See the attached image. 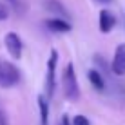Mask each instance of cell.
<instances>
[{"instance_id": "obj_1", "label": "cell", "mask_w": 125, "mask_h": 125, "mask_svg": "<svg viewBox=\"0 0 125 125\" xmlns=\"http://www.w3.org/2000/svg\"><path fill=\"white\" fill-rule=\"evenodd\" d=\"M62 87H63V94L67 100L76 102L80 98V87H78V80H76V73H74V65L71 62L65 65L62 74Z\"/></svg>"}, {"instance_id": "obj_2", "label": "cell", "mask_w": 125, "mask_h": 125, "mask_svg": "<svg viewBox=\"0 0 125 125\" xmlns=\"http://www.w3.org/2000/svg\"><path fill=\"white\" fill-rule=\"evenodd\" d=\"M20 82V71L13 63L0 60V87L9 89Z\"/></svg>"}, {"instance_id": "obj_3", "label": "cell", "mask_w": 125, "mask_h": 125, "mask_svg": "<svg viewBox=\"0 0 125 125\" xmlns=\"http://www.w3.org/2000/svg\"><path fill=\"white\" fill-rule=\"evenodd\" d=\"M56 63H58V51L53 49L47 60V76H45V89L47 96H53L54 91V73H56Z\"/></svg>"}, {"instance_id": "obj_4", "label": "cell", "mask_w": 125, "mask_h": 125, "mask_svg": "<svg viewBox=\"0 0 125 125\" xmlns=\"http://www.w3.org/2000/svg\"><path fill=\"white\" fill-rule=\"evenodd\" d=\"M6 49L15 60H20L22 51H24V44H22V40H20V36L16 33H7L6 34Z\"/></svg>"}, {"instance_id": "obj_5", "label": "cell", "mask_w": 125, "mask_h": 125, "mask_svg": "<svg viewBox=\"0 0 125 125\" xmlns=\"http://www.w3.org/2000/svg\"><path fill=\"white\" fill-rule=\"evenodd\" d=\"M111 71L116 76H123L125 74V44H120L114 51L113 63H111Z\"/></svg>"}, {"instance_id": "obj_6", "label": "cell", "mask_w": 125, "mask_h": 125, "mask_svg": "<svg viewBox=\"0 0 125 125\" xmlns=\"http://www.w3.org/2000/svg\"><path fill=\"white\" fill-rule=\"evenodd\" d=\"M45 27L53 33H69L71 31V24L65 22L63 18H47L45 20Z\"/></svg>"}, {"instance_id": "obj_7", "label": "cell", "mask_w": 125, "mask_h": 125, "mask_svg": "<svg viewBox=\"0 0 125 125\" xmlns=\"http://www.w3.org/2000/svg\"><path fill=\"white\" fill-rule=\"evenodd\" d=\"M114 15L111 11H107V9H102L100 11V16H98V24H100V31L103 34H107L113 29V25H114Z\"/></svg>"}, {"instance_id": "obj_8", "label": "cell", "mask_w": 125, "mask_h": 125, "mask_svg": "<svg viewBox=\"0 0 125 125\" xmlns=\"http://www.w3.org/2000/svg\"><path fill=\"white\" fill-rule=\"evenodd\" d=\"M45 7H47V11L53 13L54 16H60V18H65V16H67V9L58 2V0H47Z\"/></svg>"}, {"instance_id": "obj_9", "label": "cell", "mask_w": 125, "mask_h": 125, "mask_svg": "<svg viewBox=\"0 0 125 125\" xmlns=\"http://www.w3.org/2000/svg\"><path fill=\"white\" fill-rule=\"evenodd\" d=\"M87 78H89L91 85L96 89V91H103V89H105V82H103L100 71H96V69H91V71L87 73Z\"/></svg>"}, {"instance_id": "obj_10", "label": "cell", "mask_w": 125, "mask_h": 125, "mask_svg": "<svg viewBox=\"0 0 125 125\" xmlns=\"http://www.w3.org/2000/svg\"><path fill=\"white\" fill-rule=\"evenodd\" d=\"M38 109H40V118H42V125H47L49 120V103L44 96H38Z\"/></svg>"}, {"instance_id": "obj_11", "label": "cell", "mask_w": 125, "mask_h": 125, "mask_svg": "<svg viewBox=\"0 0 125 125\" xmlns=\"http://www.w3.org/2000/svg\"><path fill=\"white\" fill-rule=\"evenodd\" d=\"M73 125H91V123H89V118L78 114V116H74V118H73Z\"/></svg>"}, {"instance_id": "obj_12", "label": "cell", "mask_w": 125, "mask_h": 125, "mask_svg": "<svg viewBox=\"0 0 125 125\" xmlns=\"http://www.w3.org/2000/svg\"><path fill=\"white\" fill-rule=\"evenodd\" d=\"M7 16H9V11H7L6 7L2 6V4H0V20H6Z\"/></svg>"}, {"instance_id": "obj_13", "label": "cell", "mask_w": 125, "mask_h": 125, "mask_svg": "<svg viewBox=\"0 0 125 125\" xmlns=\"http://www.w3.org/2000/svg\"><path fill=\"white\" fill-rule=\"evenodd\" d=\"M0 125H7V118H6V114H4L2 109H0Z\"/></svg>"}, {"instance_id": "obj_14", "label": "cell", "mask_w": 125, "mask_h": 125, "mask_svg": "<svg viewBox=\"0 0 125 125\" xmlns=\"http://www.w3.org/2000/svg\"><path fill=\"white\" fill-rule=\"evenodd\" d=\"M7 2H9L11 6H15V7H20V0H7Z\"/></svg>"}, {"instance_id": "obj_15", "label": "cell", "mask_w": 125, "mask_h": 125, "mask_svg": "<svg viewBox=\"0 0 125 125\" xmlns=\"http://www.w3.org/2000/svg\"><path fill=\"white\" fill-rule=\"evenodd\" d=\"M98 2H102V4H111L113 0H98Z\"/></svg>"}]
</instances>
